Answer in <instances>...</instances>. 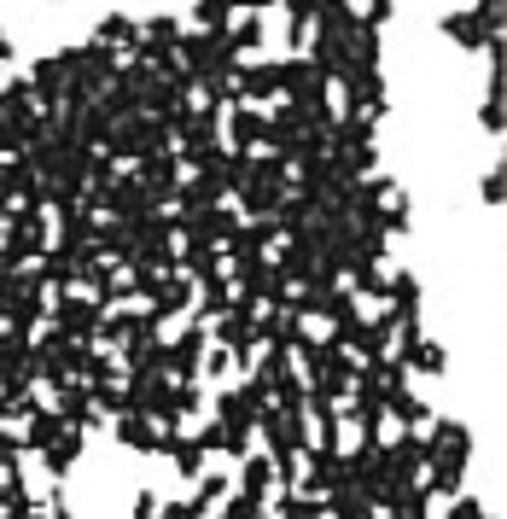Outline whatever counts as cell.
Returning <instances> with one entry per match:
<instances>
[{
  "label": "cell",
  "mask_w": 507,
  "mask_h": 519,
  "mask_svg": "<svg viewBox=\"0 0 507 519\" xmlns=\"http://www.w3.org/2000/svg\"><path fill=\"white\" fill-rule=\"evenodd\" d=\"M204 339H210V327L193 315V321H187V333H181L175 345H164V374H169V380H193V374H199Z\"/></svg>",
  "instance_id": "6da1fadb"
},
{
  "label": "cell",
  "mask_w": 507,
  "mask_h": 519,
  "mask_svg": "<svg viewBox=\"0 0 507 519\" xmlns=\"http://www.w3.org/2000/svg\"><path fill=\"white\" fill-rule=\"evenodd\" d=\"M234 94L239 100H251V105H269L274 94H280V65H274V59H239Z\"/></svg>",
  "instance_id": "7a4b0ae2"
},
{
  "label": "cell",
  "mask_w": 507,
  "mask_h": 519,
  "mask_svg": "<svg viewBox=\"0 0 507 519\" xmlns=\"http://www.w3.org/2000/svg\"><path fill=\"white\" fill-rule=\"evenodd\" d=\"M100 298H53V327H65V333H76V339H100Z\"/></svg>",
  "instance_id": "3957f363"
},
{
  "label": "cell",
  "mask_w": 507,
  "mask_h": 519,
  "mask_svg": "<svg viewBox=\"0 0 507 519\" xmlns=\"http://www.w3.org/2000/svg\"><path fill=\"white\" fill-rule=\"evenodd\" d=\"M461 479H467V455L426 450V490L432 496H461Z\"/></svg>",
  "instance_id": "277c9868"
},
{
  "label": "cell",
  "mask_w": 507,
  "mask_h": 519,
  "mask_svg": "<svg viewBox=\"0 0 507 519\" xmlns=\"http://www.w3.org/2000/svg\"><path fill=\"white\" fill-rule=\"evenodd\" d=\"M82 444H88V432H82V426H59V438H53V444H47V450H41V461H47V473H53V479H65L70 467H76V455H82Z\"/></svg>",
  "instance_id": "5b68a950"
},
{
  "label": "cell",
  "mask_w": 507,
  "mask_h": 519,
  "mask_svg": "<svg viewBox=\"0 0 507 519\" xmlns=\"http://www.w3.org/2000/svg\"><path fill=\"white\" fill-rule=\"evenodd\" d=\"M263 123H269V117L251 100H234V111H228V146H234V152H251V146L263 140Z\"/></svg>",
  "instance_id": "8992f818"
},
{
  "label": "cell",
  "mask_w": 507,
  "mask_h": 519,
  "mask_svg": "<svg viewBox=\"0 0 507 519\" xmlns=\"http://www.w3.org/2000/svg\"><path fill=\"white\" fill-rule=\"evenodd\" d=\"M146 298H152V315L169 321V315H181L187 304H193V280L187 275H158V286H152Z\"/></svg>",
  "instance_id": "52a82bcc"
},
{
  "label": "cell",
  "mask_w": 507,
  "mask_h": 519,
  "mask_svg": "<svg viewBox=\"0 0 507 519\" xmlns=\"http://www.w3.org/2000/svg\"><path fill=\"white\" fill-rule=\"evenodd\" d=\"M438 30L449 35L455 47H467V53H478V47H490V41H496V30H490L484 18H473V12H449Z\"/></svg>",
  "instance_id": "ba28073f"
},
{
  "label": "cell",
  "mask_w": 507,
  "mask_h": 519,
  "mask_svg": "<svg viewBox=\"0 0 507 519\" xmlns=\"http://www.w3.org/2000/svg\"><path fill=\"white\" fill-rule=\"evenodd\" d=\"M70 88V70H65V59H41L35 65V76H30V94H35V111L41 105H53L59 94Z\"/></svg>",
  "instance_id": "9c48e42d"
},
{
  "label": "cell",
  "mask_w": 507,
  "mask_h": 519,
  "mask_svg": "<svg viewBox=\"0 0 507 519\" xmlns=\"http://www.w3.org/2000/svg\"><path fill=\"white\" fill-rule=\"evenodd\" d=\"M385 438H391V432H385ZM385 461H391L397 473H408V479H414V473L426 467V438H414V432L403 426V438H391V450H385Z\"/></svg>",
  "instance_id": "30bf717a"
},
{
  "label": "cell",
  "mask_w": 507,
  "mask_h": 519,
  "mask_svg": "<svg viewBox=\"0 0 507 519\" xmlns=\"http://www.w3.org/2000/svg\"><path fill=\"white\" fill-rule=\"evenodd\" d=\"M426 450L473 455V432H467V426H461V420H438V426H432V438H426Z\"/></svg>",
  "instance_id": "8fae6325"
},
{
  "label": "cell",
  "mask_w": 507,
  "mask_h": 519,
  "mask_svg": "<svg viewBox=\"0 0 507 519\" xmlns=\"http://www.w3.org/2000/svg\"><path fill=\"white\" fill-rule=\"evenodd\" d=\"M263 18H257V12H245V18H239V24H228V30H222V41H228V47H234V53H257V47H263Z\"/></svg>",
  "instance_id": "7c38bea8"
},
{
  "label": "cell",
  "mask_w": 507,
  "mask_h": 519,
  "mask_svg": "<svg viewBox=\"0 0 507 519\" xmlns=\"http://www.w3.org/2000/svg\"><path fill=\"white\" fill-rule=\"evenodd\" d=\"M216 420H222V426H251V432H257V409L245 403V391H216Z\"/></svg>",
  "instance_id": "4fadbf2b"
},
{
  "label": "cell",
  "mask_w": 507,
  "mask_h": 519,
  "mask_svg": "<svg viewBox=\"0 0 507 519\" xmlns=\"http://www.w3.org/2000/svg\"><path fill=\"white\" fill-rule=\"evenodd\" d=\"M94 41H111V47H135V41H140V24L129 18V12H105L100 30H94Z\"/></svg>",
  "instance_id": "5bb4252c"
},
{
  "label": "cell",
  "mask_w": 507,
  "mask_h": 519,
  "mask_svg": "<svg viewBox=\"0 0 507 519\" xmlns=\"http://www.w3.org/2000/svg\"><path fill=\"white\" fill-rule=\"evenodd\" d=\"M385 409H391V415L403 420V426H426V420H432V409H426V403H420V397H414L408 385H397V391L385 397Z\"/></svg>",
  "instance_id": "9a60e30c"
},
{
  "label": "cell",
  "mask_w": 507,
  "mask_h": 519,
  "mask_svg": "<svg viewBox=\"0 0 507 519\" xmlns=\"http://www.w3.org/2000/svg\"><path fill=\"white\" fill-rule=\"evenodd\" d=\"M35 263H41V269H35V280H41V286H70V280H76V263H70L65 251H41Z\"/></svg>",
  "instance_id": "2e32d148"
},
{
  "label": "cell",
  "mask_w": 507,
  "mask_h": 519,
  "mask_svg": "<svg viewBox=\"0 0 507 519\" xmlns=\"http://www.w3.org/2000/svg\"><path fill=\"white\" fill-rule=\"evenodd\" d=\"M193 18H199V30H228V24H234V0H199V6H193Z\"/></svg>",
  "instance_id": "e0dca14e"
},
{
  "label": "cell",
  "mask_w": 507,
  "mask_h": 519,
  "mask_svg": "<svg viewBox=\"0 0 507 519\" xmlns=\"http://www.w3.org/2000/svg\"><path fill=\"white\" fill-rule=\"evenodd\" d=\"M239 479H245V490H257V496H263V490L274 485V455H251Z\"/></svg>",
  "instance_id": "ac0fdd59"
},
{
  "label": "cell",
  "mask_w": 507,
  "mask_h": 519,
  "mask_svg": "<svg viewBox=\"0 0 507 519\" xmlns=\"http://www.w3.org/2000/svg\"><path fill=\"white\" fill-rule=\"evenodd\" d=\"M228 490H234V479H228V473H199V502H204V508H216Z\"/></svg>",
  "instance_id": "d6986e66"
},
{
  "label": "cell",
  "mask_w": 507,
  "mask_h": 519,
  "mask_svg": "<svg viewBox=\"0 0 507 519\" xmlns=\"http://www.w3.org/2000/svg\"><path fill=\"white\" fill-rule=\"evenodd\" d=\"M146 41H158V47H175V35H181V24H175V18H169V12H158V18H152V24H146Z\"/></svg>",
  "instance_id": "ffe728a7"
},
{
  "label": "cell",
  "mask_w": 507,
  "mask_h": 519,
  "mask_svg": "<svg viewBox=\"0 0 507 519\" xmlns=\"http://www.w3.org/2000/svg\"><path fill=\"white\" fill-rule=\"evenodd\" d=\"M484 129L502 135V82L496 76H490V94H484Z\"/></svg>",
  "instance_id": "44dd1931"
},
{
  "label": "cell",
  "mask_w": 507,
  "mask_h": 519,
  "mask_svg": "<svg viewBox=\"0 0 507 519\" xmlns=\"http://www.w3.org/2000/svg\"><path fill=\"white\" fill-rule=\"evenodd\" d=\"M286 24L309 30V24H315V0H286Z\"/></svg>",
  "instance_id": "7402d4cb"
},
{
  "label": "cell",
  "mask_w": 507,
  "mask_h": 519,
  "mask_svg": "<svg viewBox=\"0 0 507 519\" xmlns=\"http://www.w3.org/2000/svg\"><path fill=\"white\" fill-rule=\"evenodd\" d=\"M391 6H397V0H368L362 24H368V30H385V24H391Z\"/></svg>",
  "instance_id": "603a6c76"
},
{
  "label": "cell",
  "mask_w": 507,
  "mask_h": 519,
  "mask_svg": "<svg viewBox=\"0 0 507 519\" xmlns=\"http://www.w3.org/2000/svg\"><path fill=\"white\" fill-rule=\"evenodd\" d=\"M473 18H484L490 30H502V0H478V6H473Z\"/></svg>",
  "instance_id": "cb8c5ba5"
},
{
  "label": "cell",
  "mask_w": 507,
  "mask_h": 519,
  "mask_svg": "<svg viewBox=\"0 0 507 519\" xmlns=\"http://www.w3.org/2000/svg\"><path fill=\"white\" fill-rule=\"evenodd\" d=\"M152 514H158V496H152V490H140L135 508H129V519H152Z\"/></svg>",
  "instance_id": "d4e9b609"
},
{
  "label": "cell",
  "mask_w": 507,
  "mask_h": 519,
  "mask_svg": "<svg viewBox=\"0 0 507 519\" xmlns=\"http://www.w3.org/2000/svg\"><path fill=\"white\" fill-rule=\"evenodd\" d=\"M484 205H502V170L484 175Z\"/></svg>",
  "instance_id": "484cf974"
},
{
  "label": "cell",
  "mask_w": 507,
  "mask_h": 519,
  "mask_svg": "<svg viewBox=\"0 0 507 519\" xmlns=\"http://www.w3.org/2000/svg\"><path fill=\"white\" fill-rule=\"evenodd\" d=\"M204 368H210V374H216V380H222V374H228V368H234V356H228V350H216V356H210V362H204Z\"/></svg>",
  "instance_id": "4316f807"
},
{
  "label": "cell",
  "mask_w": 507,
  "mask_h": 519,
  "mask_svg": "<svg viewBox=\"0 0 507 519\" xmlns=\"http://www.w3.org/2000/svg\"><path fill=\"white\" fill-rule=\"evenodd\" d=\"M53 519H76V514H70V508H65V502H59V508H53Z\"/></svg>",
  "instance_id": "83f0119b"
}]
</instances>
